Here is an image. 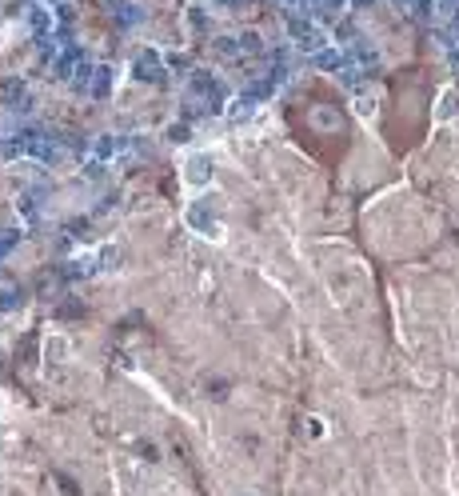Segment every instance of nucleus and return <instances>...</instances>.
<instances>
[{
    "mask_svg": "<svg viewBox=\"0 0 459 496\" xmlns=\"http://www.w3.org/2000/svg\"><path fill=\"white\" fill-rule=\"evenodd\" d=\"M332 144V152H340L344 156L347 148V117L344 108H340V100L336 96H323V100H308V124H303V144H312V152L320 156L323 144Z\"/></svg>",
    "mask_w": 459,
    "mask_h": 496,
    "instance_id": "nucleus-1",
    "label": "nucleus"
}]
</instances>
